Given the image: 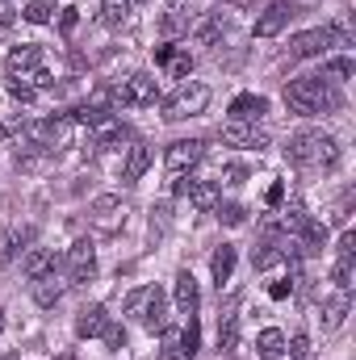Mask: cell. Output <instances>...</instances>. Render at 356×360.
<instances>
[{"instance_id":"1","label":"cell","mask_w":356,"mask_h":360,"mask_svg":"<svg viewBox=\"0 0 356 360\" xmlns=\"http://www.w3.org/2000/svg\"><path fill=\"white\" fill-rule=\"evenodd\" d=\"M285 155H289L293 168L323 172V168H336V164H340V143H336L331 134H323V130H302V134L289 139Z\"/></svg>"},{"instance_id":"2","label":"cell","mask_w":356,"mask_h":360,"mask_svg":"<svg viewBox=\"0 0 356 360\" xmlns=\"http://www.w3.org/2000/svg\"><path fill=\"white\" fill-rule=\"evenodd\" d=\"M285 105H289V113H298V117H314V113H323V109H336L340 96L331 92V84H327L323 76H298V80L285 84Z\"/></svg>"},{"instance_id":"3","label":"cell","mask_w":356,"mask_h":360,"mask_svg":"<svg viewBox=\"0 0 356 360\" xmlns=\"http://www.w3.org/2000/svg\"><path fill=\"white\" fill-rule=\"evenodd\" d=\"M205 105H210V89H205V84H180V89L164 101V117H168V122H184V117H197Z\"/></svg>"},{"instance_id":"4","label":"cell","mask_w":356,"mask_h":360,"mask_svg":"<svg viewBox=\"0 0 356 360\" xmlns=\"http://www.w3.org/2000/svg\"><path fill=\"white\" fill-rule=\"evenodd\" d=\"M113 101L126 105V109H147V105L160 101V84H155V76L139 72V76H130V80H122V84L113 89Z\"/></svg>"},{"instance_id":"5","label":"cell","mask_w":356,"mask_h":360,"mask_svg":"<svg viewBox=\"0 0 356 360\" xmlns=\"http://www.w3.org/2000/svg\"><path fill=\"white\" fill-rule=\"evenodd\" d=\"M218 139H222L227 147H248V151H265L268 147V134L260 126H252V122H227V126L218 130Z\"/></svg>"},{"instance_id":"6","label":"cell","mask_w":356,"mask_h":360,"mask_svg":"<svg viewBox=\"0 0 356 360\" xmlns=\"http://www.w3.org/2000/svg\"><path fill=\"white\" fill-rule=\"evenodd\" d=\"M38 72H42V51H38V46H17V51L8 55V76H13V80H21V84L34 89Z\"/></svg>"},{"instance_id":"7","label":"cell","mask_w":356,"mask_h":360,"mask_svg":"<svg viewBox=\"0 0 356 360\" xmlns=\"http://www.w3.org/2000/svg\"><path fill=\"white\" fill-rule=\"evenodd\" d=\"M139 319H143V327H147L151 335L168 327V297H164V289L147 285V297H143V306H139Z\"/></svg>"},{"instance_id":"8","label":"cell","mask_w":356,"mask_h":360,"mask_svg":"<svg viewBox=\"0 0 356 360\" xmlns=\"http://www.w3.org/2000/svg\"><path fill=\"white\" fill-rule=\"evenodd\" d=\"M197 160H201V143L197 139H177L164 155V168H168V176H184Z\"/></svg>"},{"instance_id":"9","label":"cell","mask_w":356,"mask_h":360,"mask_svg":"<svg viewBox=\"0 0 356 360\" xmlns=\"http://www.w3.org/2000/svg\"><path fill=\"white\" fill-rule=\"evenodd\" d=\"M92 272H96V252H92L89 239H76L72 248H68V281H89Z\"/></svg>"},{"instance_id":"10","label":"cell","mask_w":356,"mask_h":360,"mask_svg":"<svg viewBox=\"0 0 356 360\" xmlns=\"http://www.w3.org/2000/svg\"><path fill=\"white\" fill-rule=\"evenodd\" d=\"M92 222L101 226V231H117L122 222H126V205H122V197H96L92 201Z\"/></svg>"},{"instance_id":"11","label":"cell","mask_w":356,"mask_h":360,"mask_svg":"<svg viewBox=\"0 0 356 360\" xmlns=\"http://www.w3.org/2000/svg\"><path fill=\"white\" fill-rule=\"evenodd\" d=\"M155 63L168 72V80H184L193 72V55L180 46H155Z\"/></svg>"},{"instance_id":"12","label":"cell","mask_w":356,"mask_h":360,"mask_svg":"<svg viewBox=\"0 0 356 360\" xmlns=\"http://www.w3.org/2000/svg\"><path fill=\"white\" fill-rule=\"evenodd\" d=\"M327 51V30H306L289 38V59H314Z\"/></svg>"},{"instance_id":"13","label":"cell","mask_w":356,"mask_h":360,"mask_svg":"<svg viewBox=\"0 0 356 360\" xmlns=\"http://www.w3.org/2000/svg\"><path fill=\"white\" fill-rule=\"evenodd\" d=\"M265 113H268V101L256 96V92H243V96L231 101V122H256V117H265Z\"/></svg>"},{"instance_id":"14","label":"cell","mask_w":356,"mask_h":360,"mask_svg":"<svg viewBox=\"0 0 356 360\" xmlns=\"http://www.w3.org/2000/svg\"><path fill=\"white\" fill-rule=\"evenodd\" d=\"M348 310H352V297H348V289L331 293V297L323 302V331H336V327L348 319Z\"/></svg>"},{"instance_id":"15","label":"cell","mask_w":356,"mask_h":360,"mask_svg":"<svg viewBox=\"0 0 356 360\" xmlns=\"http://www.w3.org/2000/svg\"><path fill=\"white\" fill-rule=\"evenodd\" d=\"M285 21H289V4H268L265 17H256V38H276L281 30H285Z\"/></svg>"},{"instance_id":"16","label":"cell","mask_w":356,"mask_h":360,"mask_svg":"<svg viewBox=\"0 0 356 360\" xmlns=\"http://www.w3.org/2000/svg\"><path fill=\"white\" fill-rule=\"evenodd\" d=\"M197 302H201V289H197V276L184 269L177 272V306L184 314H197Z\"/></svg>"},{"instance_id":"17","label":"cell","mask_w":356,"mask_h":360,"mask_svg":"<svg viewBox=\"0 0 356 360\" xmlns=\"http://www.w3.org/2000/svg\"><path fill=\"white\" fill-rule=\"evenodd\" d=\"M21 272H25L30 281H42V276H51V272H55V252H46V248H34V252L21 260Z\"/></svg>"},{"instance_id":"18","label":"cell","mask_w":356,"mask_h":360,"mask_svg":"<svg viewBox=\"0 0 356 360\" xmlns=\"http://www.w3.org/2000/svg\"><path fill=\"white\" fill-rule=\"evenodd\" d=\"M105 327H109V314H105V306H89V310H80V319H76V335H80V340L101 335Z\"/></svg>"},{"instance_id":"19","label":"cell","mask_w":356,"mask_h":360,"mask_svg":"<svg viewBox=\"0 0 356 360\" xmlns=\"http://www.w3.org/2000/svg\"><path fill=\"white\" fill-rule=\"evenodd\" d=\"M184 193H189V201L197 210H214L218 205V180H189Z\"/></svg>"},{"instance_id":"20","label":"cell","mask_w":356,"mask_h":360,"mask_svg":"<svg viewBox=\"0 0 356 360\" xmlns=\"http://www.w3.org/2000/svg\"><path fill=\"white\" fill-rule=\"evenodd\" d=\"M235 260H239V252L231 248V243H222L214 256H210V272H214V281H218V289L231 281V272H235Z\"/></svg>"},{"instance_id":"21","label":"cell","mask_w":356,"mask_h":360,"mask_svg":"<svg viewBox=\"0 0 356 360\" xmlns=\"http://www.w3.org/2000/svg\"><path fill=\"white\" fill-rule=\"evenodd\" d=\"M151 160H155V151H151L147 143H139V147H130V160H126V168H122V176L130 180V184H134V180H143V172L151 168Z\"/></svg>"},{"instance_id":"22","label":"cell","mask_w":356,"mask_h":360,"mask_svg":"<svg viewBox=\"0 0 356 360\" xmlns=\"http://www.w3.org/2000/svg\"><path fill=\"white\" fill-rule=\"evenodd\" d=\"M256 348H260V360H285V335L276 327H265L260 340H256Z\"/></svg>"},{"instance_id":"23","label":"cell","mask_w":356,"mask_h":360,"mask_svg":"<svg viewBox=\"0 0 356 360\" xmlns=\"http://www.w3.org/2000/svg\"><path fill=\"white\" fill-rule=\"evenodd\" d=\"M227 30V21H222V13H210L205 21H197V30H193V42L197 46H210V42H218V34Z\"/></svg>"},{"instance_id":"24","label":"cell","mask_w":356,"mask_h":360,"mask_svg":"<svg viewBox=\"0 0 356 360\" xmlns=\"http://www.w3.org/2000/svg\"><path fill=\"white\" fill-rule=\"evenodd\" d=\"M59 297H63V281H59L55 272L42 276V281H34V302H38V306H55Z\"/></svg>"},{"instance_id":"25","label":"cell","mask_w":356,"mask_h":360,"mask_svg":"<svg viewBox=\"0 0 356 360\" xmlns=\"http://www.w3.org/2000/svg\"><path fill=\"white\" fill-rule=\"evenodd\" d=\"M218 352H239V314H227L218 323Z\"/></svg>"},{"instance_id":"26","label":"cell","mask_w":356,"mask_h":360,"mask_svg":"<svg viewBox=\"0 0 356 360\" xmlns=\"http://www.w3.org/2000/svg\"><path fill=\"white\" fill-rule=\"evenodd\" d=\"M25 239H30V231H4V235H0V264H13Z\"/></svg>"},{"instance_id":"27","label":"cell","mask_w":356,"mask_h":360,"mask_svg":"<svg viewBox=\"0 0 356 360\" xmlns=\"http://www.w3.org/2000/svg\"><path fill=\"white\" fill-rule=\"evenodd\" d=\"M55 13H59V8H55L51 0H30V4L21 8V17H25L30 25H46V21H51Z\"/></svg>"},{"instance_id":"28","label":"cell","mask_w":356,"mask_h":360,"mask_svg":"<svg viewBox=\"0 0 356 360\" xmlns=\"http://www.w3.org/2000/svg\"><path fill=\"white\" fill-rule=\"evenodd\" d=\"M281 222H285V231H289V235H306L314 218H310V214H306L302 205H289V210L281 214Z\"/></svg>"},{"instance_id":"29","label":"cell","mask_w":356,"mask_h":360,"mask_svg":"<svg viewBox=\"0 0 356 360\" xmlns=\"http://www.w3.org/2000/svg\"><path fill=\"white\" fill-rule=\"evenodd\" d=\"M327 76H331V80H340V84H348V80L356 76L352 55H331V59H327Z\"/></svg>"},{"instance_id":"30","label":"cell","mask_w":356,"mask_h":360,"mask_svg":"<svg viewBox=\"0 0 356 360\" xmlns=\"http://www.w3.org/2000/svg\"><path fill=\"white\" fill-rule=\"evenodd\" d=\"M281 260H289V248H276V243H265V248L256 252V260H252V264H256V269L265 272V269H272V264H281Z\"/></svg>"},{"instance_id":"31","label":"cell","mask_w":356,"mask_h":360,"mask_svg":"<svg viewBox=\"0 0 356 360\" xmlns=\"http://www.w3.org/2000/svg\"><path fill=\"white\" fill-rule=\"evenodd\" d=\"M180 348H184L189 360L197 356V348H201V327H197V319H189V327L180 331Z\"/></svg>"},{"instance_id":"32","label":"cell","mask_w":356,"mask_h":360,"mask_svg":"<svg viewBox=\"0 0 356 360\" xmlns=\"http://www.w3.org/2000/svg\"><path fill=\"white\" fill-rule=\"evenodd\" d=\"M184 30H189V17H184L180 8H172V13L160 21V34H164V38H177V34H184Z\"/></svg>"},{"instance_id":"33","label":"cell","mask_w":356,"mask_h":360,"mask_svg":"<svg viewBox=\"0 0 356 360\" xmlns=\"http://www.w3.org/2000/svg\"><path fill=\"white\" fill-rule=\"evenodd\" d=\"M327 46H352V25L348 21L327 25Z\"/></svg>"},{"instance_id":"34","label":"cell","mask_w":356,"mask_h":360,"mask_svg":"<svg viewBox=\"0 0 356 360\" xmlns=\"http://www.w3.org/2000/svg\"><path fill=\"white\" fill-rule=\"evenodd\" d=\"M105 25H122L126 21V13H130V0H105Z\"/></svg>"},{"instance_id":"35","label":"cell","mask_w":356,"mask_h":360,"mask_svg":"<svg viewBox=\"0 0 356 360\" xmlns=\"http://www.w3.org/2000/svg\"><path fill=\"white\" fill-rule=\"evenodd\" d=\"M164 360H189L184 356V348H180V335H172L168 327H164V352H160Z\"/></svg>"},{"instance_id":"36","label":"cell","mask_w":356,"mask_h":360,"mask_svg":"<svg viewBox=\"0 0 356 360\" xmlns=\"http://www.w3.org/2000/svg\"><path fill=\"white\" fill-rule=\"evenodd\" d=\"M218 218H222V226H243V222H248V210H243V205H222Z\"/></svg>"},{"instance_id":"37","label":"cell","mask_w":356,"mask_h":360,"mask_svg":"<svg viewBox=\"0 0 356 360\" xmlns=\"http://www.w3.org/2000/svg\"><path fill=\"white\" fill-rule=\"evenodd\" d=\"M331 281H336V289H352V260H340L336 272H331Z\"/></svg>"},{"instance_id":"38","label":"cell","mask_w":356,"mask_h":360,"mask_svg":"<svg viewBox=\"0 0 356 360\" xmlns=\"http://www.w3.org/2000/svg\"><path fill=\"white\" fill-rule=\"evenodd\" d=\"M222 176H227L231 188H239V184H248V164H227V172H222Z\"/></svg>"},{"instance_id":"39","label":"cell","mask_w":356,"mask_h":360,"mask_svg":"<svg viewBox=\"0 0 356 360\" xmlns=\"http://www.w3.org/2000/svg\"><path fill=\"white\" fill-rule=\"evenodd\" d=\"M289 360H310V340L306 335H293L289 340Z\"/></svg>"},{"instance_id":"40","label":"cell","mask_w":356,"mask_h":360,"mask_svg":"<svg viewBox=\"0 0 356 360\" xmlns=\"http://www.w3.org/2000/svg\"><path fill=\"white\" fill-rule=\"evenodd\" d=\"M336 252H340V260H352V256H356V231H344V235H340Z\"/></svg>"},{"instance_id":"41","label":"cell","mask_w":356,"mask_h":360,"mask_svg":"<svg viewBox=\"0 0 356 360\" xmlns=\"http://www.w3.org/2000/svg\"><path fill=\"white\" fill-rule=\"evenodd\" d=\"M105 348H126V327H105Z\"/></svg>"},{"instance_id":"42","label":"cell","mask_w":356,"mask_h":360,"mask_svg":"<svg viewBox=\"0 0 356 360\" xmlns=\"http://www.w3.org/2000/svg\"><path fill=\"white\" fill-rule=\"evenodd\" d=\"M76 21H80V8H59V30H63V34H72Z\"/></svg>"},{"instance_id":"43","label":"cell","mask_w":356,"mask_h":360,"mask_svg":"<svg viewBox=\"0 0 356 360\" xmlns=\"http://www.w3.org/2000/svg\"><path fill=\"white\" fill-rule=\"evenodd\" d=\"M289 293H293V281H272V285H268V297H272V302H285Z\"/></svg>"},{"instance_id":"44","label":"cell","mask_w":356,"mask_h":360,"mask_svg":"<svg viewBox=\"0 0 356 360\" xmlns=\"http://www.w3.org/2000/svg\"><path fill=\"white\" fill-rule=\"evenodd\" d=\"M8 92H13V101H25V105H30L38 89H30V84H21V80H8Z\"/></svg>"},{"instance_id":"45","label":"cell","mask_w":356,"mask_h":360,"mask_svg":"<svg viewBox=\"0 0 356 360\" xmlns=\"http://www.w3.org/2000/svg\"><path fill=\"white\" fill-rule=\"evenodd\" d=\"M143 297H147V285H143V289H134V293H130V297L122 302V310H126V314H139V306H143Z\"/></svg>"},{"instance_id":"46","label":"cell","mask_w":356,"mask_h":360,"mask_svg":"<svg viewBox=\"0 0 356 360\" xmlns=\"http://www.w3.org/2000/svg\"><path fill=\"white\" fill-rule=\"evenodd\" d=\"M265 201H268V205H272V210H276V205H281V201H285V184H281V180H272V184H268Z\"/></svg>"},{"instance_id":"47","label":"cell","mask_w":356,"mask_h":360,"mask_svg":"<svg viewBox=\"0 0 356 360\" xmlns=\"http://www.w3.org/2000/svg\"><path fill=\"white\" fill-rule=\"evenodd\" d=\"M0 335H4V310H0Z\"/></svg>"}]
</instances>
